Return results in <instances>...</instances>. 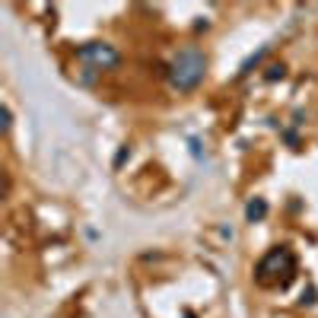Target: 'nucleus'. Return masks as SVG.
Wrapping results in <instances>:
<instances>
[{
	"label": "nucleus",
	"instance_id": "20e7f679",
	"mask_svg": "<svg viewBox=\"0 0 318 318\" xmlns=\"http://www.w3.org/2000/svg\"><path fill=\"white\" fill-rule=\"evenodd\" d=\"M283 73H287V67H283V64L268 67V80H277V76H283Z\"/></svg>",
	"mask_w": 318,
	"mask_h": 318
},
{
	"label": "nucleus",
	"instance_id": "f03ea898",
	"mask_svg": "<svg viewBox=\"0 0 318 318\" xmlns=\"http://www.w3.org/2000/svg\"><path fill=\"white\" fill-rule=\"evenodd\" d=\"M80 57L83 61H89L92 67H99V70H108V67H115L121 61V54H118L111 45H99V41H92V45H83L80 48Z\"/></svg>",
	"mask_w": 318,
	"mask_h": 318
},
{
	"label": "nucleus",
	"instance_id": "f257e3e1",
	"mask_svg": "<svg viewBox=\"0 0 318 318\" xmlns=\"http://www.w3.org/2000/svg\"><path fill=\"white\" fill-rule=\"evenodd\" d=\"M204 73H207V54H204L197 45H188L182 48L169 64V80L178 92H191L201 86Z\"/></svg>",
	"mask_w": 318,
	"mask_h": 318
},
{
	"label": "nucleus",
	"instance_id": "7ed1b4c3",
	"mask_svg": "<svg viewBox=\"0 0 318 318\" xmlns=\"http://www.w3.org/2000/svg\"><path fill=\"white\" fill-rule=\"evenodd\" d=\"M264 213H268V204H264V201H252V204H248V220H261Z\"/></svg>",
	"mask_w": 318,
	"mask_h": 318
}]
</instances>
